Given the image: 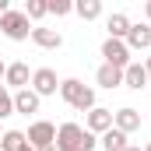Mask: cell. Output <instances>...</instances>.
I'll use <instances>...</instances> for the list:
<instances>
[{
    "instance_id": "cell-1",
    "label": "cell",
    "mask_w": 151,
    "mask_h": 151,
    "mask_svg": "<svg viewBox=\"0 0 151 151\" xmlns=\"http://www.w3.org/2000/svg\"><path fill=\"white\" fill-rule=\"evenodd\" d=\"M95 134H88L84 127H77V123H63L60 130H56V151H95Z\"/></svg>"
},
{
    "instance_id": "cell-2",
    "label": "cell",
    "mask_w": 151,
    "mask_h": 151,
    "mask_svg": "<svg viewBox=\"0 0 151 151\" xmlns=\"http://www.w3.org/2000/svg\"><path fill=\"white\" fill-rule=\"evenodd\" d=\"M60 99H63L67 106H74L77 113H91V109H95V91H91L88 84H81L77 77L60 81Z\"/></svg>"
},
{
    "instance_id": "cell-3",
    "label": "cell",
    "mask_w": 151,
    "mask_h": 151,
    "mask_svg": "<svg viewBox=\"0 0 151 151\" xmlns=\"http://www.w3.org/2000/svg\"><path fill=\"white\" fill-rule=\"evenodd\" d=\"M0 32L11 39V42H25V39L32 35V25H28L25 11H7V14L0 18Z\"/></svg>"
},
{
    "instance_id": "cell-4",
    "label": "cell",
    "mask_w": 151,
    "mask_h": 151,
    "mask_svg": "<svg viewBox=\"0 0 151 151\" xmlns=\"http://www.w3.org/2000/svg\"><path fill=\"white\" fill-rule=\"evenodd\" d=\"M28 148L32 151H39V148H53L56 144V127L49 123V119H35L32 127H28Z\"/></svg>"
},
{
    "instance_id": "cell-5",
    "label": "cell",
    "mask_w": 151,
    "mask_h": 151,
    "mask_svg": "<svg viewBox=\"0 0 151 151\" xmlns=\"http://www.w3.org/2000/svg\"><path fill=\"white\" fill-rule=\"evenodd\" d=\"M102 56H106V63L109 67H119V70H127L134 60H130V49H127V42H119V39H106L102 42Z\"/></svg>"
},
{
    "instance_id": "cell-6",
    "label": "cell",
    "mask_w": 151,
    "mask_h": 151,
    "mask_svg": "<svg viewBox=\"0 0 151 151\" xmlns=\"http://www.w3.org/2000/svg\"><path fill=\"white\" fill-rule=\"evenodd\" d=\"M32 91H35L39 99H46V95H56V91H60L56 70H53V67H39V70H32Z\"/></svg>"
},
{
    "instance_id": "cell-7",
    "label": "cell",
    "mask_w": 151,
    "mask_h": 151,
    "mask_svg": "<svg viewBox=\"0 0 151 151\" xmlns=\"http://www.w3.org/2000/svg\"><path fill=\"white\" fill-rule=\"evenodd\" d=\"M113 127L119 130V134H134V130H141V113L130 109V106H123V109L113 113Z\"/></svg>"
},
{
    "instance_id": "cell-8",
    "label": "cell",
    "mask_w": 151,
    "mask_h": 151,
    "mask_svg": "<svg viewBox=\"0 0 151 151\" xmlns=\"http://www.w3.org/2000/svg\"><path fill=\"white\" fill-rule=\"evenodd\" d=\"M88 134H106V130H113V109H102V106H95L91 113H88V127H84Z\"/></svg>"
},
{
    "instance_id": "cell-9",
    "label": "cell",
    "mask_w": 151,
    "mask_h": 151,
    "mask_svg": "<svg viewBox=\"0 0 151 151\" xmlns=\"http://www.w3.org/2000/svg\"><path fill=\"white\" fill-rule=\"evenodd\" d=\"M4 81H7V88H28V81H32V70H28V63H7V70H4Z\"/></svg>"
},
{
    "instance_id": "cell-10",
    "label": "cell",
    "mask_w": 151,
    "mask_h": 151,
    "mask_svg": "<svg viewBox=\"0 0 151 151\" xmlns=\"http://www.w3.org/2000/svg\"><path fill=\"white\" fill-rule=\"evenodd\" d=\"M127 49L134 53V49H148L151 46V25H130V32H127Z\"/></svg>"
},
{
    "instance_id": "cell-11",
    "label": "cell",
    "mask_w": 151,
    "mask_h": 151,
    "mask_svg": "<svg viewBox=\"0 0 151 151\" xmlns=\"http://www.w3.org/2000/svg\"><path fill=\"white\" fill-rule=\"evenodd\" d=\"M39 102H42V99H39L35 91H32V88H21V91H14V113H39Z\"/></svg>"
},
{
    "instance_id": "cell-12",
    "label": "cell",
    "mask_w": 151,
    "mask_h": 151,
    "mask_svg": "<svg viewBox=\"0 0 151 151\" xmlns=\"http://www.w3.org/2000/svg\"><path fill=\"white\" fill-rule=\"evenodd\" d=\"M123 84L134 88V91H144V88H148V70H144V63H130V67L123 70Z\"/></svg>"
},
{
    "instance_id": "cell-13",
    "label": "cell",
    "mask_w": 151,
    "mask_h": 151,
    "mask_svg": "<svg viewBox=\"0 0 151 151\" xmlns=\"http://www.w3.org/2000/svg\"><path fill=\"white\" fill-rule=\"evenodd\" d=\"M32 42L42 46V49H60L63 46V35L56 28H32Z\"/></svg>"
},
{
    "instance_id": "cell-14",
    "label": "cell",
    "mask_w": 151,
    "mask_h": 151,
    "mask_svg": "<svg viewBox=\"0 0 151 151\" xmlns=\"http://www.w3.org/2000/svg\"><path fill=\"white\" fill-rule=\"evenodd\" d=\"M95 81H99L102 88H109V91H113V88L123 84V70H119V67H109V63H102V67L95 70Z\"/></svg>"
},
{
    "instance_id": "cell-15",
    "label": "cell",
    "mask_w": 151,
    "mask_h": 151,
    "mask_svg": "<svg viewBox=\"0 0 151 151\" xmlns=\"http://www.w3.org/2000/svg\"><path fill=\"white\" fill-rule=\"evenodd\" d=\"M0 151H32V148H28V137H25L21 130H4Z\"/></svg>"
},
{
    "instance_id": "cell-16",
    "label": "cell",
    "mask_w": 151,
    "mask_h": 151,
    "mask_svg": "<svg viewBox=\"0 0 151 151\" xmlns=\"http://www.w3.org/2000/svg\"><path fill=\"white\" fill-rule=\"evenodd\" d=\"M130 25H134V21H130L127 14H109V21H106L109 39H119V42H123V39H127V32H130Z\"/></svg>"
},
{
    "instance_id": "cell-17",
    "label": "cell",
    "mask_w": 151,
    "mask_h": 151,
    "mask_svg": "<svg viewBox=\"0 0 151 151\" xmlns=\"http://www.w3.org/2000/svg\"><path fill=\"white\" fill-rule=\"evenodd\" d=\"M74 11H77V18H81V21H95V18L102 14V0H77Z\"/></svg>"
},
{
    "instance_id": "cell-18",
    "label": "cell",
    "mask_w": 151,
    "mask_h": 151,
    "mask_svg": "<svg viewBox=\"0 0 151 151\" xmlns=\"http://www.w3.org/2000/svg\"><path fill=\"white\" fill-rule=\"evenodd\" d=\"M99 144H102V148L106 151H127V134H119V130H106V134H102V141H99Z\"/></svg>"
},
{
    "instance_id": "cell-19",
    "label": "cell",
    "mask_w": 151,
    "mask_h": 151,
    "mask_svg": "<svg viewBox=\"0 0 151 151\" xmlns=\"http://www.w3.org/2000/svg\"><path fill=\"white\" fill-rule=\"evenodd\" d=\"M46 14H49L46 0H28V4H25V18H28V21H39V18H46Z\"/></svg>"
},
{
    "instance_id": "cell-20",
    "label": "cell",
    "mask_w": 151,
    "mask_h": 151,
    "mask_svg": "<svg viewBox=\"0 0 151 151\" xmlns=\"http://www.w3.org/2000/svg\"><path fill=\"white\" fill-rule=\"evenodd\" d=\"M46 7H49V14H56V18H67V14L74 11L70 0H46Z\"/></svg>"
},
{
    "instance_id": "cell-21",
    "label": "cell",
    "mask_w": 151,
    "mask_h": 151,
    "mask_svg": "<svg viewBox=\"0 0 151 151\" xmlns=\"http://www.w3.org/2000/svg\"><path fill=\"white\" fill-rule=\"evenodd\" d=\"M14 113V95L7 91V84H0V119Z\"/></svg>"
},
{
    "instance_id": "cell-22",
    "label": "cell",
    "mask_w": 151,
    "mask_h": 151,
    "mask_svg": "<svg viewBox=\"0 0 151 151\" xmlns=\"http://www.w3.org/2000/svg\"><path fill=\"white\" fill-rule=\"evenodd\" d=\"M144 70H148V84H151V56L144 60Z\"/></svg>"
},
{
    "instance_id": "cell-23",
    "label": "cell",
    "mask_w": 151,
    "mask_h": 151,
    "mask_svg": "<svg viewBox=\"0 0 151 151\" xmlns=\"http://www.w3.org/2000/svg\"><path fill=\"white\" fill-rule=\"evenodd\" d=\"M144 14H148V21H151V0H148V4H144Z\"/></svg>"
},
{
    "instance_id": "cell-24",
    "label": "cell",
    "mask_w": 151,
    "mask_h": 151,
    "mask_svg": "<svg viewBox=\"0 0 151 151\" xmlns=\"http://www.w3.org/2000/svg\"><path fill=\"white\" fill-rule=\"evenodd\" d=\"M4 70H7V63H4V60H0V77H4Z\"/></svg>"
},
{
    "instance_id": "cell-25",
    "label": "cell",
    "mask_w": 151,
    "mask_h": 151,
    "mask_svg": "<svg viewBox=\"0 0 151 151\" xmlns=\"http://www.w3.org/2000/svg\"><path fill=\"white\" fill-rule=\"evenodd\" d=\"M127 151H141V148H137V144H127Z\"/></svg>"
},
{
    "instance_id": "cell-26",
    "label": "cell",
    "mask_w": 151,
    "mask_h": 151,
    "mask_svg": "<svg viewBox=\"0 0 151 151\" xmlns=\"http://www.w3.org/2000/svg\"><path fill=\"white\" fill-rule=\"evenodd\" d=\"M39 151H56V148H39Z\"/></svg>"
},
{
    "instance_id": "cell-27",
    "label": "cell",
    "mask_w": 151,
    "mask_h": 151,
    "mask_svg": "<svg viewBox=\"0 0 151 151\" xmlns=\"http://www.w3.org/2000/svg\"><path fill=\"white\" fill-rule=\"evenodd\" d=\"M141 151H151V144H148V148H141Z\"/></svg>"
},
{
    "instance_id": "cell-28",
    "label": "cell",
    "mask_w": 151,
    "mask_h": 151,
    "mask_svg": "<svg viewBox=\"0 0 151 151\" xmlns=\"http://www.w3.org/2000/svg\"><path fill=\"white\" fill-rule=\"evenodd\" d=\"M0 137H4V130H0Z\"/></svg>"
}]
</instances>
